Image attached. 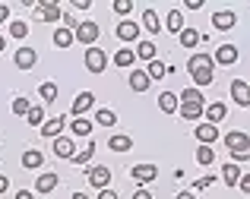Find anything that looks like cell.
I'll return each instance as SVG.
<instances>
[{
	"instance_id": "obj_1",
	"label": "cell",
	"mask_w": 250,
	"mask_h": 199,
	"mask_svg": "<svg viewBox=\"0 0 250 199\" xmlns=\"http://www.w3.org/2000/svg\"><path fill=\"white\" fill-rule=\"evenodd\" d=\"M212 66H215V60L209 54H193L187 60V70L193 73L196 85H209V82H212Z\"/></svg>"
},
{
	"instance_id": "obj_2",
	"label": "cell",
	"mask_w": 250,
	"mask_h": 199,
	"mask_svg": "<svg viewBox=\"0 0 250 199\" xmlns=\"http://www.w3.org/2000/svg\"><path fill=\"white\" fill-rule=\"evenodd\" d=\"M73 35H76V41H80V44H89V48H95V41L102 38V25H98L95 19H83L80 29H76Z\"/></svg>"
},
{
	"instance_id": "obj_3",
	"label": "cell",
	"mask_w": 250,
	"mask_h": 199,
	"mask_svg": "<svg viewBox=\"0 0 250 199\" xmlns=\"http://www.w3.org/2000/svg\"><path fill=\"white\" fill-rule=\"evenodd\" d=\"M108 66V54L102 48H85V70L89 73H102Z\"/></svg>"
},
{
	"instance_id": "obj_4",
	"label": "cell",
	"mask_w": 250,
	"mask_h": 199,
	"mask_svg": "<svg viewBox=\"0 0 250 199\" xmlns=\"http://www.w3.org/2000/svg\"><path fill=\"white\" fill-rule=\"evenodd\" d=\"M85 177H89V183H92L95 190H108V183H111V171L104 168V164L89 168V171H85Z\"/></svg>"
},
{
	"instance_id": "obj_5",
	"label": "cell",
	"mask_w": 250,
	"mask_h": 199,
	"mask_svg": "<svg viewBox=\"0 0 250 199\" xmlns=\"http://www.w3.org/2000/svg\"><path fill=\"white\" fill-rule=\"evenodd\" d=\"M177 114H181L184 120H200V117L206 114V108H203V101H181L177 104Z\"/></svg>"
},
{
	"instance_id": "obj_6",
	"label": "cell",
	"mask_w": 250,
	"mask_h": 199,
	"mask_svg": "<svg viewBox=\"0 0 250 199\" xmlns=\"http://www.w3.org/2000/svg\"><path fill=\"white\" fill-rule=\"evenodd\" d=\"M231 98H234V104H241V108H250V85L244 79H234L231 82Z\"/></svg>"
},
{
	"instance_id": "obj_7",
	"label": "cell",
	"mask_w": 250,
	"mask_h": 199,
	"mask_svg": "<svg viewBox=\"0 0 250 199\" xmlns=\"http://www.w3.org/2000/svg\"><path fill=\"white\" fill-rule=\"evenodd\" d=\"M225 145H228V152H241V149H247V145H250V136H247V133H241V130H228L225 133Z\"/></svg>"
},
{
	"instance_id": "obj_8",
	"label": "cell",
	"mask_w": 250,
	"mask_h": 199,
	"mask_svg": "<svg viewBox=\"0 0 250 199\" xmlns=\"http://www.w3.org/2000/svg\"><path fill=\"white\" fill-rule=\"evenodd\" d=\"M130 177H133L136 183H152L155 177H159V168H155V164H136V168L130 171Z\"/></svg>"
},
{
	"instance_id": "obj_9",
	"label": "cell",
	"mask_w": 250,
	"mask_h": 199,
	"mask_svg": "<svg viewBox=\"0 0 250 199\" xmlns=\"http://www.w3.org/2000/svg\"><path fill=\"white\" fill-rule=\"evenodd\" d=\"M13 60H16L19 70H32V66H35V60H38V54H35V48L22 44V48L16 51V57H13Z\"/></svg>"
},
{
	"instance_id": "obj_10",
	"label": "cell",
	"mask_w": 250,
	"mask_h": 199,
	"mask_svg": "<svg viewBox=\"0 0 250 199\" xmlns=\"http://www.w3.org/2000/svg\"><path fill=\"white\" fill-rule=\"evenodd\" d=\"M117 38H121V41H136V38H140V25H136L133 19H121V22H117Z\"/></svg>"
},
{
	"instance_id": "obj_11",
	"label": "cell",
	"mask_w": 250,
	"mask_h": 199,
	"mask_svg": "<svg viewBox=\"0 0 250 199\" xmlns=\"http://www.w3.org/2000/svg\"><path fill=\"white\" fill-rule=\"evenodd\" d=\"M212 60H215V63H222V66L238 63V48H234V44H219V51H215Z\"/></svg>"
},
{
	"instance_id": "obj_12",
	"label": "cell",
	"mask_w": 250,
	"mask_h": 199,
	"mask_svg": "<svg viewBox=\"0 0 250 199\" xmlns=\"http://www.w3.org/2000/svg\"><path fill=\"white\" fill-rule=\"evenodd\" d=\"M215 139H219V127L215 123H200L196 127V142L200 145H212Z\"/></svg>"
},
{
	"instance_id": "obj_13",
	"label": "cell",
	"mask_w": 250,
	"mask_h": 199,
	"mask_svg": "<svg viewBox=\"0 0 250 199\" xmlns=\"http://www.w3.org/2000/svg\"><path fill=\"white\" fill-rule=\"evenodd\" d=\"M92 104H95V95H92V92H83V95H76L73 98V117H83L85 111H92Z\"/></svg>"
},
{
	"instance_id": "obj_14",
	"label": "cell",
	"mask_w": 250,
	"mask_h": 199,
	"mask_svg": "<svg viewBox=\"0 0 250 199\" xmlns=\"http://www.w3.org/2000/svg\"><path fill=\"white\" fill-rule=\"evenodd\" d=\"M203 117H206V123H215V127H219V120L228 117V108L222 101H212V104H206V114H203Z\"/></svg>"
},
{
	"instance_id": "obj_15",
	"label": "cell",
	"mask_w": 250,
	"mask_h": 199,
	"mask_svg": "<svg viewBox=\"0 0 250 199\" xmlns=\"http://www.w3.org/2000/svg\"><path fill=\"white\" fill-rule=\"evenodd\" d=\"M54 155H57V158H73V155H76L73 139H70V136H57V139H54Z\"/></svg>"
},
{
	"instance_id": "obj_16",
	"label": "cell",
	"mask_w": 250,
	"mask_h": 199,
	"mask_svg": "<svg viewBox=\"0 0 250 199\" xmlns=\"http://www.w3.org/2000/svg\"><path fill=\"white\" fill-rule=\"evenodd\" d=\"M63 120H67V117H51V120H44L42 123V136L44 139H57L63 133Z\"/></svg>"
},
{
	"instance_id": "obj_17",
	"label": "cell",
	"mask_w": 250,
	"mask_h": 199,
	"mask_svg": "<svg viewBox=\"0 0 250 199\" xmlns=\"http://www.w3.org/2000/svg\"><path fill=\"white\" fill-rule=\"evenodd\" d=\"M241 174H244V171H241V168H238L234 161H225V164H222V180H225L228 187H238Z\"/></svg>"
},
{
	"instance_id": "obj_18",
	"label": "cell",
	"mask_w": 250,
	"mask_h": 199,
	"mask_svg": "<svg viewBox=\"0 0 250 199\" xmlns=\"http://www.w3.org/2000/svg\"><path fill=\"white\" fill-rule=\"evenodd\" d=\"M234 22H238V16H234L231 10H219L212 16V25H215V29H222V32H225V29H234Z\"/></svg>"
},
{
	"instance_id": "obj_19",
	"label": "cell",
	"mask_w": 250,
	"mask_h": 199,
	"mask_svg": "<svg viewBox=\"0 0 250 199\" xmlns=\"http://www.w3.org/2000/svg\"><path fill=\"white\" fill-rule=\"evenodd\" d=\"M149 85H152V79L146 76V70H133L130 73V89L133 92H146Z\"/></svg>"
},
{
	"instance_id": "obj_20",
	"label": "cell",
	"mask_w": 250,
	"mask_h": 199,
	"mask_svg": "<svg viewBox=\"0 0 250 199\" xmlns=\"http://www.w3.org/2000/svg\"><path fill=\"white\" fill-rule=\"evenodd\" d=\"M44 164V155L38 149H25L22 152V168H29V171H35V168H42Z\"/></svg>"
},
{
	"instance_id": "obj_21",
	"label": "cell",
	"mask_w": 250,
	"mask_h": 199,
	"mask_svg": "<svg viewBox=\"0 0 250 199\" xmlns=\"http://www.w3.org/2000/svg\"><path fill=\"white\" fill-rule=\"evenodd\" d=\"M57 183H61V180H57V174H38L35 190H38V193H54Z\"/></svg>"
},
{
	"instance_id": "obj_22",
	"label": "cell",
	"mask_w": 250,
	"mask_h": 199,
	"mask_svg": "<svg viewBox=\"0 0 250 199\" xmlns=\"http://www.w3.org/2000/svg\"><path fill=\"white\" fill-rule=\"evenodd\" d=\"M177 104H181V101H177L174 92H162V95H159V108H162V114H174Z\"/></svg>"
},
{
	"instance_id": "obj_23",
	"label": "cell",
	"mask_w": 250,
	"mask_h": 199,
	"mask_svg": "<svg viewBox=\"0 0 250 199\" xmlns=\"http://www.w3.org/2000/svg\"><path fill=\"white\" fill-rule=\"evenodd\" d=\"M38 10H42V19H44V22H57V19L63 16L57 3H38Z\"/></svg>"
},
{
	"instance_id": "obj_24",
	"label": "cell",
	"mask_w": 250,
	"mask_h": 199,
	"mask_svg": "<svg viewBox=\"0 0 250 199\" xmlns=\"http://www.w3.org/2000/svg\"><path fill=\"white\" fill-rule=\"evenodd\" d=\"M133 60H136V54H133L130 48H121V51L114 54V63L121 66V70H130V66H133Z\"/></svg>"
},
{
	"instance_id": "obj_25",
	"label": "cell",
	"mask_w": 250,
	"mask_h": 199,
	"mask_svg": "<svg viewBox=\"0 0 250 199\" xmlns=\"http://www.w3.org/2000/svg\"><path fill=\"white\" fill-rule=\"evenodd\" d=\"M73 41H76V35H73L70 29H63V25H61V29L54 32V44H57V48H70Z\"/></svg>"
},
{
	"instance_id": "obj_26",
	"label": "cell",
	"mask_w": 250,
	"mask_h": 199,
	"mask_svg": "<svg viewBox=\"0 0 250 199\" xmlns=\"http://www.w3.org/2000/svg\"><path fill=\"white\" fill-rule=\"evenodd\" d=\"M108 149H114V152H130V149H133V139H130V136H111V139H108Z\"/></svg>"
},
{
	"instance_id": "obj_27",
	"label": "cell",
	"mask_w": 250,
	"mask_h": 199,
	"mask_svg": "<svg viewBox=\"0 0 250 199\" xmlns=\"http://www.w3.org/2000/svg\"><path fill=\"white\" fill-rule=\"evenodd\" d=\"M168 32H174V35H181V32H184V16H181L177 6L168 13Z\"/></svg>"
},
{
	"instance_id": "obj_28",
	"label": "cell",
	"mask_w": 250,
	"mask_h": 199,
	"mask_svg": "<svg viewBox=\"0 0 250 199\" xmlns=\"http://www.w3.org/2000/svg\"><path fill=\"white\" fill-rule=\"evenodd\" d=\"M143 25H146L149 32H152V35H159V29H162V22H159V16H155V10L152 6H149L146 13H143Z\"/></svg>"
},
{
	"instance_id": "obj_29",
	"label": "cell",
	"mask_w": 250,
	"mask_h": 199,
	"mask_svg": "<svg viewBox=\"0 0 250 199\" xmlns=\"http://www.w3.org/2000/svg\"><path fill=\"white\" fill-rule=\"evenodd\" d=\"M95 123H98V127H114V123H117V117H114V111H108V108H102V111H95Z\"/></svg>"
},
{
	"instance_id": "obj_30",
	"label": "cell",
	"mask_w": 250,
	"mask_h": 199,
	"mask_svg": "<svg viewBox=\"0 0 250 199\" xmlns=\"http://www.w3.org/2000/svg\"><path fill=\"white\" fill-rule=\"evenodd\" d=\"M70 130H73V136H89V133H92V120L76 117V120H70Z\"/></svg>"
},
{
	"instance_id": "obj_31",
	"label": "cell",
	"mask_w": 250,
	"mask_h": 199,
	"mask_svg": "<svg viewBox=\"0 0 250 199\" xmlns=\"http://www.w3.org/2000/svg\"><path fill=\"white\" fill-rule=\"evenodd\" d=\"M29 111H32V104H29V98H25V95L13 98V114H16V117H25Z\"/></svg>"
},
{
	"instance_id": "obj_32",
	"label": "cell",
	"mask_w": 250,
	"mask_h": 199,
	"mask_svg": "<svg viewBox=\"0 0 250 199\" xmlns=\"http://www.w3.org/2000/svg\"><path fill=\"white\" fill-rule=\"evenodd\" d=\"M200 44V32L196 29H184L181 32V48H196Z\"/></svg>"
},
{
	"instance_id": "obj_33",
	"label": "cell",
	"mask_w": 250,
	"mask_h": 199,
	"mask_svg": "<svg viewBox=\"0 0 250 199\" xmlns=\"http://www.w3.org/2000/svg\"><path fill=\"white\" fill-rule=\"evenodd\" d=\"M92 155H95V142L83 145V149H80V152L73 155V161H76V164H89V161H92Z\"/></svg>"
},
{
	"instance_id": "obj_34",
	"label": "cell",
	"mask_w": 250,
	"mask_h": 199,
	"mask_svg": "<svg viewBox=\"0 0 250 199\" xmlns=\"http://www.w3.org/2000/svg\"><path fill=\"white\" fill-rule=\"evenodd\" d=\"M196 161H200L203 168H206V164H212V161H215V152H212V145H200V149H196Z\"/></svg>"
},
{
	"instance_id": "obj_35",
	"label": "cell",
	"mask_w": 250,
	"mask_h": 199,
	"mask_svg": "<svg viewBox=\"0 0 250 199\" xmlns=\"http://www.w3.org/2000/svg\"><path fill=\"white\" fill-rule=\"evenodd\" d=\"M10 35L13 38H25L29 35V22H25V19H13L10 22Z\"/></svg>"
},
{
	"instance_id": "obj_36",
	"label": "cell",
	"mask_w": 250,
	"mask_h": 199,
	"mask_svg": "<svg viewBox=\"0 0 250 199\" xmlns=\"http://www.w3.org/2000/svg\"><path fill=\"white\" fill-rule=\"evenodd\" d=\"M146 76H149V79H162V76H168V66L159 63V60H152V63L146 66Z\"/></svg>"
},
{
	"instance_id": "obj_37",
	"label": "cell",
	"mask_w": 250,
	"mask_h": 199,
	"mask_svg": "<svg viewBox=\"0 0 250 199\" xmlns=\"http://www.w3.org/2000/svg\"><path fill=\"white\" fill-rule=\"evenodd\" d=\"M38 95H42L44 101H54V98H57V85L54 82H42V85H38Z\"/></svg>"
},
{
	"instance_id": "obj_38",
	"label": "cell",
	"mask_w": 250,
	"mask_h": 199,
	"mask_svg": "<svg viewBox=\"0 0 250 199\" xmlns=\"http://www.w3.org/2000/svg\"><path fill=\"white\" fill-rule=\"evenodd\" d=\"M136 54H140L143 60H149V63H152V60H155V44H152V41H143L140 48H136Z\"/></svg>"
},
{
	"instance_id": "obj_39",
	"label": "cell",
	"mask_w": 250,
	"mask_h": 199,
	"mask_svg": "<svg viewBox=\"0 0 250 199\" xmlns=\"http://www.w3.org/2000/svg\"><path fill=\"white\" fill-rule=\"evenodd\" d=\"M25 117H29L25 123H32V127H38V130H42V123H44V111H42V108H35V104H32V111H29Z\"/></svg>"
},
{
	"instance_id": "obj_40",
	"label": "cell",
	"mask_w": 250,
	"mask_h": 199,
	"mask_svg": "<svg viewBox=\"0 0 250 199\" xmlns=\"http://www.w3.org/2000/svg\"><path fill=\"white\" fill-rule=\"evenodd\" d=\"M177 101H203V95H200V89H184L177 95Z\"/></svg>"
},
{
	"instance_id": "obj_41",
	"label": "cell",
	"mask_w": 250,
	"mask_h": 199,
	"mask_svg": "<svg viewBox=\"0 0 250 199\" xmlns=\"http://www.w3.org/2000/svg\"><path fill=\"white\" fill-rule=\"evenodd\" d=\"M130 10H133L130 0H114V13H117V16H130Z\"/></svg>"
},
{
	"instance_id": "obj_42",
	"label": "cell",
	"mask_w": 250,
	"mask_h": 199,
	"mask_svg": "<svg viewBox=\"0 0 250 199\" xmlns=\"http://www.w3.org/2000/svg\"><path fill=\"white\" fill-rule=\"evenodd\" d=\"M212 183H215V177H212V174H203L200 180H193V193H196V190H206V187H212Z\"/></svg>"
},
{
	"instance_id": "obj_43",
	"label": "cell",
	"mask_w": 250,
	"mask_h": 199,
	"mask_svg": "<svg viewBox=\"0 0 250 199\" xmlns=\"http://www.w3.org/2000/svg\"><path fill=\"white\" fill-rule=\"evenodd\" d=\"M238 190L244 196H250V174H241V180H238Z\"/></svg>"
},
{
	"instance_id": "obj_44",
	"label": "cell",
	"mask_w": 250,
	"mask_h": 199,
	"mask_svg": "<svg viewBox=\"0 0 250 199\" xmlns=\"http://www.w3.org/2000/svg\"><path fill=\"white\" fill-rule=\"evenodd\" d=\"M231 158H234V164H238V161H247V158H250V145H247V149H241V152H231Z\"/></svg>"
},
{
	"instance_id": "obj_45",
	"label": "cell",
	"mask_w": 250,
	"mask_h": 199,
	"mask_svg": "<svg viewBox=\"0 0 250 199\" xmlns=\"http://www.w3.org/2000/svg\"><path fill=\"white\" fill-rule=\"evenodd\" d=\"M98 199H117V193H114V190H98Z\"/></svg>"
},
{
	"instance_id": "obj_46",
	"label": "cell",
	"mask_w": 250,
	"mask_h": 199,
	"mask_svg": "<svg viewBox=\"0 0 250 199\" xmlns=\"http://www.w3.org/2000/svg\"><path fill=\"white\" fill-rule=\"evenodd\" d=\"M6 19H10V6H6V3H0V25H3Z\"/></svg>"
},
{
	"instance_id": "obj_47",
	"label": "cell",
	"mask_w": 250,
	"mask_h": 199,
	"mask_svg": "<svg viewBox=\"0 0 250 199\" xmlns=\"http://www.w3.org/2000/svg\"><path fill=\"white\" fill-rule=\"evenodd\" d=\"M6 190H10V177H3V174H0V196H3Z\"/></svg>"
},
{
	"instance_id": "obj_48",
	"label": "cell",
	"mask_w": 250,
	"mask_h": 199,
	"mask_svg": "<svg viewBox=\"0 0 250 199\" xmlns=\"http://www.w3.org/2000/svg\"><path fill=\"white\" fill-rule=\"evenodd\" d=\"M184 6H187V10H200L203 0H184Z\"/></svg>"
},
{
	"instance_id": "obj_49",
	"label": "cell",
	"mask_w": 250,
	"mask_h": 199,
	"mask_svg": "<svg viewBox=\"0 0 250 199\" xmlns=\"http://www.w3.org/2000/svg\"><path fill=\"white\" fill-rule=\"evenodd\" d=\"M133 199H152V193H149V190H143V187H140V190H136V193H133Z\"/></svg>"
},
{
	"instance_id": "obj_50",
	"label": "cell",
	"mask_w": 250,
	"mask_h": 199,
	"mask_svg": "<svg viewBox=\"0 0 250 199\" xmlns=\"http://www.w3.org/2000/svg\"><path fill=\"white\" fill-rule=\"evenodd\" d=\"M174 199H196V193H193V190H184V193H177Z\"/></svg>"
},
{
	"instance_id": "obj_51",
	"label": "cell",
	"mask_w": 250,
	"mask_h": 199,
	"mask_svg": "<svg viewBox=\"0 0 250 199\" xmlns=\"http://www.w3.org/2000/svg\"><path fill=\"white\" fill-rule=\"evenodd\" d=\"M16 199H35V196H32L29 190H19V193H16Z\"/></svg>"
},
{
	"instance_id": "obj_52",
	"label": "cell",
	"mask_w": 250,
	"mask_h": 199,
	"mask_svg": "<svg viewBox=\"0 0 250 199\" xmlns=\"http://www.w3.org/2000/svg\"><path fill=\"white\" fill-rule=\"evenodd\" d=\"M3 48H6V38H3V35H0V54H3Z\"/></svg>"
},
{
	"instance_id": "obj_53",
	"label": "cell",
	"mask_w": 250,
	"mask_h": 199,
	"mask_svg": "<svg viewBox=\"0 0 250 199\" xmlns=\"http://www.w3.org/2000/svg\"><path fill=\"white\" fill-rule=\"evenodd\" d=\"M73 199H89V196H85V193H73Z\"/></svg>"
}]
</instances>
